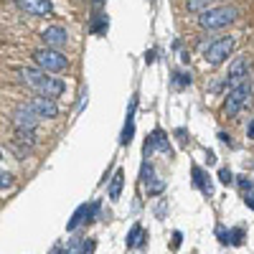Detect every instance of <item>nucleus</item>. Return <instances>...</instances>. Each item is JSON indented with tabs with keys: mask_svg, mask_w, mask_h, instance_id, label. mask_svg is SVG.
<instances>
[{
	"mask_svg": "<svg viewBox=\"0 0 254 254\" xmlns=\"http://www.w3.org/2000/svg\"><path fill=\"white\" fill-rule=\"evenodd\" d=\"M140 178H142V186H145V190H147V196H158V193H163V190H165V181L155 176L153 163H147V160L142 163Z\"/></svg>",
	"mask_w": 254,
	"mask_h": 254,
	"instance_id": "9d476101",
	"label": "nucleus"
},
{
	"mask_svg": "<svg viewBox=\"0 0 254 254\" xmlns=\"http://www.w3.org/2000/svg\"><path fill=\"white\" fill-rule=\"evenodd\" d=\"M234 46H237L234 36H221V38H214V41H211V44L203 49V61L208 64V66H219V64H224V61L231 56Z\"/></svg>",
	"mask_w": 254,
	"mask_h": 254,
	"instance_id": "7ed1b4c3",
	"label": "nucleus"
},
{
	"mask_svg": "<svg viewBox=\"0 0 254 254\" xmlns=\"http://www.w3.org/2000/svg\"><path fill=\"white\" fill-rule=\"evenodd\" d=\"M176 137H178V140H181V142H183V145H186V142H188V132H186V130H183V127H178V130H176Z\"/></svg>",
	"mask_w": 254,
	"mask_h": 254,
	"instance_id": "bb28decb",
	"label": "nucleus"
},
{
	"mask_svg": "<svg viewBox=\"0 0 254 254\" xmlns=\"http://www.w3.org/2000/svg\"><path fill=\"white\" fill-rule=\"evenodd\" d=\"M249 71H252V61L247 56H234V61L229 64V71L224 74V84L231 89L242 81H249Z\"/></svg>",
	"mask_w": 254,
	"mask_h": 254,
	"instance_id": "423d86ee",
	"label": "nucleus"
},
{
	"mask_svg": "<svg viewBox=\"0 0 254 254\" xmlns=\"http://www.w3.org/2000/svg\"><path fill=\"white\" fill-rule=\"evenodd\" d=\"M13 125H15V130H36V125L44 120L41 117L31 104H26V107H18L15 112H13Z\"/></svg>",
	"mask_w": 254,
	"mask_h": 254,
	"instance_id": "1a4fd4ad",
	"label": "nucleus"
},
{
	"mask_svg": "<svg viewBox=\"0 0 254 254\" xmlns=\"http://www.w3.org/2000/svg\"><path fill=\"white\" fill-rule=\"evenodd\" d=\"M155 61V51H147L145 54V64H153Z\"/></svg>",
	"mask_w": 254,
	"mask_h": 254,
	"instance_id": "c85d7f7f",
	"label": "nucleus"
},
{
	"mask_svg": "<svg viewBox=\"0 0 254 254\" xmlns=\"http://www.w3.org/2000/svg\"><path fill=\"white\" fill-rule=\"evenodd\" d=\"M15 5L23 10L26 15H36V18H44L54 13V3L51 0H15Z\"/></svg>",
	"mask_w": 254,
	"mask_h": 254,
	"instance_id": "f8f14e48",
	"label": "nucleus"
},
{
	"mask_svg": "<svg viewBox=\"0 0 254 254\" xmlns=\"http://www.w3.org/2000/svg\"><path fill=\"white\" fill-rule=\"evenodd\" d=\"M122 188H125V173H122V171H115V176L110 178V190H107L112 201H117V198H120Z\"/></svg>",
	"mask_w": 254,
	"mask_h": 254,
	"instance_id": "dca6fc26",
	"label": "nucleus"
},
{
	"mask_svg": "<svg viewBox=\"0 0 254 254\" xmlns=\"http://www.w3.org/2000/svg\"><path fill=\"white\" fill-rule=\"evenodd\" d=\"M237 18H239V8H234V5H214V8H206L203 13H198V26L203 31H219V28L231 26Z\"/></svg>",
	"mask_w": 254,
	"mask_h": 254,
	"instance_id": "f03ea898",
	"label": "nucleus"
},
{
	"mask_svg": "<svg viewBox=\"0 0 254 254\" xmlns=\"http://www.w3.org/2000/svg\"><path fill=\"white\" fill-rule=\"evenodd\" d=\"M181 242H183V234H181V231H173V249H178Z\"/></svg>",
	"mask_w": 254,
	"mask_h": 254,
	"instance_id": "cd10ccee",
	"label": "nucleus"
},
{
	"mask_svg": "<svg viewBox=\"0 0 254 254\" xmlns=\"http://www.w3.org/2000/svg\"><path fill=\"white\" fill-rule=\"evenodd\" d=\"M0 178H3V181H0V188H3V190L13 186V176H10V173H5V171H3V173H0Z\"/></svg>",
	"mask_w": 254,
	"mask_h": 254,
	"instance_id": "5701e85b",
	"label": "nucleus"
},
{
	"mask_svg": "<svg viewBox=\"0 0 254 254\" xmlns=\"http://www.w3.org/2000/svg\"><path fill=\"white\" fill-rule=\"evenodd\" d=\"M142 150H145V158H150L155 150H158V153H163L165 158H173V147H171V142H168V137H165V132H163V130H153L150 135H147Z\"/></svg>",
	"mask_w": 254,
	"mask_h": 254,
	"instance_id": "0eeeda50",
	"label": "nucleus"
},
{
	"mask_svg": "<svg viewBox=\"0 0 254 254\" xmlns=\"http://www.w3.org/2000/svg\"><path fill=\"white\" fill-rule=\"evenodd\" d=\"M247 135H249V140H254V120H252L249 127H247Z\"/></svg>",
	"mask_w": 254,
	"mask_h": 254,
	"instance_id": "c756f323",
	"label": "nucleus"
},
{
	"mask_svg": "<svg viewBox=\"0 0 254 254\" xmlns=\"http://www.w3.org/2000/svg\"><path fill=\"white\" fill-rule=\"evenodd\" d=\"M237 183H239V188H242V193H249V190H252V188H254V186H252V181H249V178H239V181H237Z\"/></svg>",
	"mask_w": 254,
	"mask_h": 254,
	"instance_id": "b1692460",
	"label": "nucleus"
},
{
	"mask_svg": "<svg viewBox=\"0 0 254 254\" xmlns=\"http://www.w3.org/2000/svg\"><path fill=\"white\" fill-rule=\"evenodd\" d=\"M173 84H176L178 89L188 87V84H190V74H186V71H176V74H173Z\"/></svg>",
	"mask_w": 254,
	"mask_h": 254,
	"instance_id": "412c9836",
	"label": "nucleus"
},
{
	"mask_svg": "<svg viewBox=\"0 0 254 254\" xmlns=\"http://www.w3.org/2000/svg\"><path fill=\"white\" fill-rule=\"evenodd\" d=\"M142 242H145V231H142V226H140V224H132L130 234H127V239H125L127 249H135V247H140Z\"/></svg>",
	"mask_w": 254,
	"mask_h": 254,
	"instance_id": "f3484780",
	"label": "nucleus"
},
{
	"mask_svg": "<svg viewBox=\"0 0 254 254\" xmlns=\"http://www.w3.org/2000/svg\"><path fill=\"white\" fill-rule=\"evenodd\" d=\"M219 181H221L224 186H229V183H234V173H231L229 168H221V171H219Z\"/></svg>",
	"mask_w": 254,
	"mask_h": 254,
	"instance_id": "4be33fe9",
	"label": "nucleus"
},
{
	"mask_svg": "<svg viewBox=\"0 0 254 254\" xmlns=\"http://www.w3.org/2000/svg\"><path fill=\"white\" fill-rule=\"evenodd\" d=\"M41 41L49 46V49H64L69 44V33H66V28L64 26H49V28H44L41 31Z\"/></svg>",
	"mask_w": 254,
	"mask_h": 254,
	"instance_id": "9b49d317",
	"label": "nucleus"
},
{
	"mask_svg": "<svg viewBox=\"0 0 254 254\" xmlns=\"http://www.w3.org/2000/svg\"><path fill=\"white\" fill-rule=\"evenodd\" d=\"M219 137H221V142H226V145H231V140H229V135H226V132H219Z\"/></svg>",
	"mask_w": 254,
	"mask_h": 254,
	"instance_id": "7c9ffc66",
	"label": "nucleus"
},
{
	"mask_svg": "<svg viewBox=\"0 0 254 254\" xmlns=\"http://www.w3.org/2000/svg\"><path fill=\"white\" fill-rule=\"evenodd\" d=\"M226 234H229V229H224V226H216V239H219L221 244H226Z\"/></svg>",
	"mask_w": 254,
	"mask_h": 254,
	"instance_id": "393cba45",
	"label": "nucleus"
},
{
	"mask_svg": "<svg viewBox=\"0 0 254 254\" xmlns=\"http://www.w3.org/2000/svg\"><path fill=\"white\" fill-rule=\"evenodd\" d=\"M190 176H193V186L201 190L203 196H214V183H211V176L203 171L201 165H193V168H190Z\"/></svg>",
	"mask_w": 254,
	"mask_h": 254,
	"instance_id": "2eb2a0df",
	"label": "nucleus"
},
{
	"mask_svg": "<svg viewBox=\"0 0 254 254\" xmlns=\"http://www.w3.org/2000/svg\"><path fill=\"white\" fill-rule=\"evenodd\" d=\"M211 3H216V0H188V10L190 13H203L206 8H211Z\"/></svg>",
	"mask_w": 254,
	"mask_h": 254,
	"instance_id": "aec40b11",
	"label": "nucleus"
},
{
	"mask_svg": "<svg viewBox=\"0 0 254 254\" xmlns=\"http://www.w3.org/2000/svg\"><path fill=\"white\" fill-rule=\"evenodd\" d=\"M226 244H229V247H242V244H244V229H242V226L229 229V234H226Z\"/></svg>",
	"mask_w": 254,
	"mask_h": 254,
	"instance_id": "6ab92c4d",
	"label": "nucleus"
},
{
	"mask_svg": "<svg viewBox=\"0 0 254 254\" xmlns=\"http://www.w3.org/2000/svg\"><path fill=\"white\" fill-rule=\"evenodd\" d=\"M28 104H31V107H33L41 117H46V120L59 117V104H56L51 97H41V94H38V97H33Z\"/></svg>",
	"mask_w": 254,
	"mask_h": 254,
	"instance_id": "ddd939ff",
	"label": "nucleus"
},
{
	"mask_svg": "<svg viewBox=\"0 0 254 254\" xmlns=\"http://www.w3.org/2000/svg\"><path fill=\"white\" fill-rule=\"evenodd\" d=\"M135 110H137V94L130 99V110H127V120L122 127V135H120V145H130L135 137Z\"/></svg>",
	"mask_w": 254,
	"mask_h": 254,
	"instance_id": "4468645a",
	"label": "nucleus"
},
{
	"mask_svg": "<svg viewBox=\"0 0 254 254\" xmlns=\"http://www.w3.org/2000/svg\"><path fill=\"white\" fill-rule=\"evenodd\" d=\"M99 206H102V201H92V203H81L76 211H74V216L69 219V224H66V231H76L81 224H89L97 214H99Z\"/></svg>",
	"mask_w": 254,
	"mask_h": 254,
	"instance_id": "6e6552de",
	"label": "nucleus"
},
{
	"mask_svg": "<svg viewBox=\"0 0 254 254\" xmlns=\"http://www.w3.org/2000/svg\"><path fill=\"white\" fill-rule=\"evenodd\" d=\"M244 203H247V206L254 211V188L249 190V193H244Z\"/></svg>",
	"mask_w": 254,
	"mask_h": 254,
	"instance_id": "a878e982",
	"label": "nucleus"
},
{
	"mask_svg": "<svg viewBox=\"0 0 254 254\" xmlns=\"http://www.w3.org/2000/svg\"><path fill=\"white\" fill-rule=\"evenodd\" d=\"M107 26H110L107 15H104L102 10H97V13H94V18H92V26H89V31H92V33H104V31H107Z\"/></svg>",
	"mask_w": 254,
	"mask_h": 254,
	"instance_id": "a211bd4d",
	"label": "nucleus"
},
{
	"mask_svg": "<svg viewBox=\"0 0 254 254\" xmlns=\"http://www.w3.org/2000/svg\"><path fill=\"white\" fill-rule=\"evenodd\" d=\"M33 61H36L38 69H44L49 74H59V71H64V69L69 66V59L64 56L59 49H49V46L33 51Z\"/></svg>",
	"mask_w": 254,
	"mask_h": 254,
	"instance_id": "39448f33",
	"label": "nucleus"
},
{
	"mask_svg": "<svg viewBox=\"0 0 254 254\" xmlns=\"http://www.w3.org/2000/svg\"><path fill=\"white\" fill-rule=\"evenodd\" d=\"M92 5H94V8H97V10H99V8H102V5H104V0H92Z\"/></svg>",
	"mask_w": 254,
	"mask_h": 254,
	"instance_id": "2f4dec72",
	"label": "nucleus"
},
{
	"mask_svg": "<svg viewBox=\"0 0 254 254\" xmlns=\"http://www.w3.org/2000/svg\"><path fill=\"white\" fill-rule=\"evenodd\" d=\"M249 99H252V84L249 81H242V84H237V87H231L229 94H226V99H224L226 117H237L249 104Z\"/></svg>",
	"mask_w": 254,
	"mask_h": 254,
	"instance_id": "20e7f679",
	"label": "nucleus"
},
{
	"mask_svg": "<svg viewBox=\"0 0 254 254\" xmlns=\"http://www.w3.org/2000/svg\"><path fill=\"white\" fill-rule=\"evenodd\" d=\"M49 71H44V69H33V66H26V69H18V76H20V81L26 84V87H31L33 92H38L41 97H51V99H56V97H61L64 92H66V84H64L59 76H46Z\"/></svg>",
	"mask_w": 254,
	"mask_h": 254,
	"instance_id": "f257e3e1",
	"label": "nucleus"
}]
</instances>
